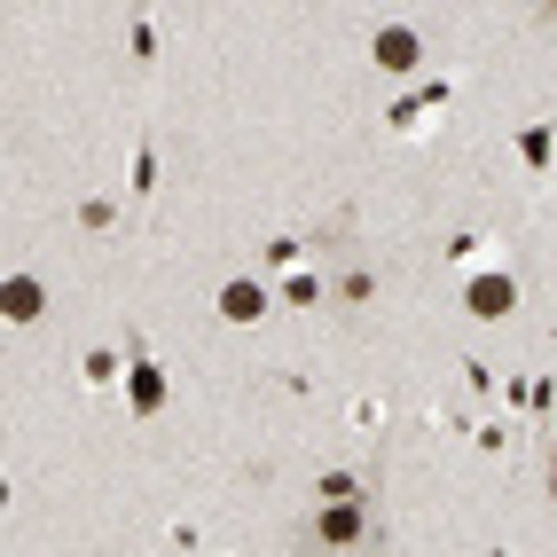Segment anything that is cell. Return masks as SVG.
<instances>
[{
    "instance_id": "cell-1",
    "label": "cell",
    "mask_w": 557,
    "mask_h": 557,
    "mask_svg": "<svg viewBox=\"0 0 557 557\" xmlns=\"http://www.w3.org/2000/svg\"><path fill=\"white\" fill-rule=\"evenodd\" d=\"M370 534H377L370 495H362V503H322V510L307 518V542H314V549H353V542H370Z\"/></svg>"
},
{
    "instance_id": "cell-2",
    "label": "cell",
    "mask_w": 557,
    "mask_h": 557,
    "mask_svg": "<svg viewBox=\"0 0 557 557\" xmlns=\"http://www.w3.org/2000/svg\"><path fill=\"white\" fill-rule=\"evenodd\" d=\"M370 63H377V72H392V79H409L416 63H424V40H416L409 24H385L377 40H370Z\"/></svg>"
},
{
    "instance_id": "cell-3",
    "label": "cell",
    "mask_w": 557,
    "mask_h": 557,
    "mask_svg": "<svg viewBox=\"0 0 557 557\" xmlns=\"http://www.w3.org/2000/svg\"><path fill=\"white\" fill-rule=\"evenodd\" d=\"M166 370H157L150 362V353H134V362H126V401H134V416H157V409H166Z\"/></svg>"
},
{
    "instance_id": "cell-4",
    "label": "cell",
    "mask_w": 557,
    "mask_h": 557,
    "mask_svg": "<svg viewBox=\"0 0 557 557\" xmlns=\"http://www.w3.org/2000/svg\"><path fill=\"white\" fill-rule=\"evenodd\" d=\"M518 307V283L510 275H471V290H464V314H479V322H503Z\"/></svg>"
},
{
    "instance_id": "cell-5",
    "label": "cell",
    "mask_w": 557,
    "mask_h": 557,
    "mask_svg": "<svg viewBox=\"0 0 557 557\" xmlns=\"http://www.w3.org/2000/svg\"><path fill=\"white\" fill-rule=\"evenodd\" d=\"M40 307H48L40 275H9V283H0V314H9V322H40Z\"/></svg>"
},
{
    "instance_id": "cell-6",
    "label": "cell",
    "mask_w": 557,
    "mask_h": 557,
    "mask_svg": "<svg viewBox=\"0 0 557 557\" xmlns=\"http://www.w3.org/2000/svg\"><path fill=\"white\" fill-rule=\"evenodd\" d=\"M440 103H448V79H432V87H416V94H401V103L385 111V126H401V134H409V126H424V118H432Z\"/></svg>"
},
{
    "instance_id": "cell-7",
    "label": "cell",
    "mask_w": 557,
    "mask_h": 557,
    "mask_svg": "<svg viewBox=\"0 0 557 557\" xmlns=\"http://www.w3.org/2000/svg\"><path fill=\"white\" fill-rule=\"evenodd\" d=\"M220 314H228V322H259V314H268V290L244 283V275H236V283H220Z\"/></svg>"
},
{
    "instance_id": "cell-8",
    "label": "cell",
    "mask_w": 557,
    "mask_h": 557,
    "mask_svg": "<svg viewBox=\"0 0 557 557\" xmlns=\"http://www.w3.org/2000/svg\"><path fill=\"white\" fill-rule=\"evenodd\" d=\"M518 157H527V173H549L557 166V126H527V134H518Z\"/></svg>"
},
{
    "instance_id": "cell-9",
    "label": "cell",
    "mask_w": 557,
    "mask_h": 557,
    "mask_svg": "<svg viewBox=\"0 0 557 557\" xmlns=\"http://www.w3.org/2000/svg\"><path fill=\"white\" fill-rule=\"evenodd\" d=\"M314 495H322V503H362V495H370V479H362V471H322V479H314Z\"/></svg>"
},
{
    "instance_id": "cell-10",
    "label": "cell",
    "mask_w": 557,
    "mask_h": 557,
    "mask_svg": "<svg viewBox=\"0 0 557 557\" xmlns=\"http://www.w3.org/2000/svg\"><path fill=\"white\" fill-rule=\"evenodd\" d=\"M283 307H322V275H290L283 283Z\"/></svg>"
},
{
    "instance_id": "cell-11",
    "label": "cell",
    "mask_w": 557,
    "mask_h": 557,
    "mask_svg": "<svg viewBox=\"0 0 557 557\" xmlns=\"http://www.w3.org/2000/svg\"><path fill=\"white\" fill-rule=\"evenodd\" d=\"M126 189H134V196L157 189V150H134V181H126Z\"/></svg>"
},
{
    "instance_id": "cell-12",
    "label": "cell",
    "mask_w": 557,
    "mask_h": 557,
    "mask_svg": "<svg viewBox=\"0 0 557 557\" xmlns=\"http://www.w3.org/2000/svg\"><path fill=\"white\" fill-rule=\"evenodd\" d=\"M111 377H118V353L94 346V353H87V385H111Z\"/></svg>"
},
{
    "instance_id": "cell-13",
    "label": "cell",
    "mask_w": 557,
    "mask_h": 557,
    "mask_svg": "<svg viewBox=\"0 0 557 557\" xmlns=\"http://www.w3.org/2000/svg\"><path fill=\"white\" fill-rule=\"evenodd\" d=\"M549 495H557V440H549Z\"/></svg>"
}]
</instances>
